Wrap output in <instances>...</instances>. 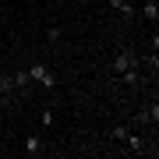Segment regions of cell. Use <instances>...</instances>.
Wrapping results in <instances>:
<instances>
[{"label":"cell","mask_w":159,"mask_h":159,"mask_svg":"<svg viewBox=\"0 0 159 159\" xmlns=\"http://www.w3.org/2000/svg\"><path fill=\"white\" fill-rule=\"evenodd\" d=\"M29 78H32V81H39V85H43V89H50V92L57 89V74H53L50 67H46V64H32Z\"/></svg>","instance_id":"obj_1"},{"label":"cell","mask_w":159,"mask_h":159,"mask_svg":"<svg viewBox=\"0 0 159 159\" xmlns=\"http://www.w3.org/2000/svg\"><path fill=\"white\" fill-rule=\"evenodd\" d=\"M138 57H134V50H117V57H113V71H127V67H134Z\"/></svg>","instance_id":"obj_2"},{"label":"cell","mask_w":159,"mask_h":159,"mask_svg":"<svg viewBox=\"0 0 159 159\" xmlns=\"http://www.w3.org/2000/svg\"><path fill=\"white\" fill-rule=\"evenodd\" d=\"M110 4H113V11L120 14V21H131V18H134V4H131V0H110Z\"/></svg>","instance_id":"obj_3"},{"label":"cell","mask_w":159,"mask_h":159,"mask_svg":"<svg viewBox=\"0 0 159 159\" xmlns=\"http://www.w3.org/2000/svg\"><path fill=\"white\" fill-rule=\"evenodd\" d=\"M43 142H39V134H25V156H43Z\"/></svg>","instance_id":"obj_4"},{"label":"cell","mask_w":159,"mask_h":159,"mask_svg":"<svg viewBox=\"0 0 159 159\" xmlns=\"http://www.w3.org/2000/svg\"><path fill=\"white\" fill-rule=\"evenodd\" d=\"M142 14L156 25V18H159V0H145V4H142Z\"/></svg>","instance_id":"obj_5"},{"label":"cell","mask_w":159,"mask_h":159,"mask_svg":"<svg viewBox=\"0 0 159 159\" xmlns=\"http://www.w3.org/2000/svg\"><path fill=\"white\" fill-rule=\"evenodd\" d=\"M120 78H124L127 85H142V74H138V64H134V67H127V71H120Z\"/></svg>","instance_id":"obj_6"},{"label":"cell","mask_w":159,"mask_h":159,"mask_svg":"<svg viewBox=\"0 0 159 159\" xmlns=\"http://www.w3.org/2000/svg\"><path fill=\"white\" fill-rule=\"evenodd\" d=\"M11 81H14V89H18V92H25V89H29V71H18Z\"/></svg>","instance_id":"obj_7"},{"label":"cell","mask_w":159,"mask_h":159,"mask_svg":"<svg viewBox=\"0 0 159 159\" xmlns=\"http://www.w3.org/2000/svg\"><path fill=\"white\" fill-rule=\"evenodd\" d=\"M39 124H43V127H50V124H53V106H46L43 113H39Z\"/></svg>","instance_id":"obj_8"},{"label":"cell","mask_w":159,"mask_h":159,"mask_svg":"<svg viewBox=\"0 0 159 159\" xmlns=\"http://www.w3.org/2000/svg\"><path fill=\"white\" fill-rule=\"evenodd\" d=\"M46 39H50V43L60 39V29H57V25H50V29H46Z\"/></svg>","instance_id":"obj_9"},{"label":"cell","mask_w":159,"mask_h":159,"mask_svg":"<svg viewBox=\"0 0 159 159\" xmlns=\"http://www.w3.org/2000/svg\"><path fill=\"white\" fill-rule=\"evenodd\" d=\"M113 138H117V142H124V138H127V124H120V127H113Z\"/></svg>","instance_id":"obj_10"},{"label":"cell","mask_w":159,"mask_h":159,"mask_svg":"<svg viewBox=\"0 0 159 159\" xmlns=\"http://www.w3.org/2000/svg\"><path fill=\"white\" fill-rule=\"evenodd\" d=\"M0 152H4V145H0Z\"/></svg>","instance_id":"obj_11"}]
</instances>
